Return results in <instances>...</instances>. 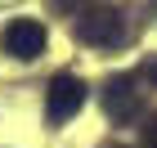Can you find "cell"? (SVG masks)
Wrapping results in <instances>:
<instances>
[{
    "mask_svg": "<svg viewBox=\"0 0 157 148\" xmlns=\"http://www.w3.org/2000/svg\"><path fill=\"white\" fill-rule=\"evenodd\" d=\"M76 36L85 45H94V49H117L126 40V18L112 5H85L76 13Z\"/></svg>",
    "mask_w": 157,
    "mask_h": 148,
    "instance_id": "obj_1",
    "label": "cell"
},
{
    "mask_svg": "<svg viewBox=\"0 0 157 148\" xmlns=\"http://www.w3.org/2000/svg\"><path fill=\"white\" fill-rule=\"evenodd\" d=\"M81 103H85V85L72 72H59L54 81H49V90H45V121L49 126L72 121L76 112H81Z\"/></svg>",
    "mask_w": 157,
    "mask_h": 148,
    "instance_id": "obj_2",
    "label": "cell"
},
{
    "mask_svg": "<svg viewBox=\"0 0 157 148\" xmlns=\"http://www.w3.org/2000/svg\"><path fill=\"white\" fill-rule=\"evenodd\" d=\"M0 49L9 54V59L18 63H32L45 54V27L36 23V18H13V23H5V32H0Z\"/></svg>",
    "mask_w": 157,
    "mask_h": 148,
    "instance_id": "obj_3",
    "label": "cell"
},
{
    "mask_svg": "<svg viewBox=\"0 0 157 148\" xmlns=\"http://www.w3.org/2000/svg\"><path fill=\"white\" fill-rule=\"evenodd\" d=\"M103 112L112 121H130L139 112V85H135V76H112L103 85Z\"/></svg>",
    "mask_w": 157,
    "mask_h": 148,
    "instance_id": "obj_4",
    "label": "cell"
},
{
    "mask_svg": "<svg viewBox=\"0 0 157 148\" xmlns=\"http://www.w3.org/2000/svg\"><path fill=\"white\" fill-rule=\"evenodd\" d=\"M54 5H59V9H76V13H81V0H54Z\"/></svg>",
    "mask_w": 157,
    "mask_h": 148,
    "instance_id": "obj_5",
    "label": "cell"
},
{
    "mask_svg": "<svg viewBox=\"0 0 157 148\" xmlns=\"http://www.w3.org/2000/svg\"><path fill=\"white\" fill-rule=\"evenodd\" d=\"M144 76H148V81H153V85H157V59L148 63V72H144Z\"/></svg>",
    "mask_w": 157,
    "mask_h": 148,
    "instance_id": "obj_6",
    "label": "cell"
}]
</instances>
